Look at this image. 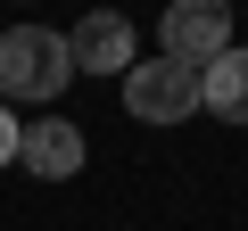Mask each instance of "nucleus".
I'll return each mask as SVG.
<instances>
[{"instance_id":"5","label":"nucleus","mask_w":248,"mask_h":231,"mask_svg":"<svg viewBox=\"0 0 248 231\" xmlns=\"http://www.w3.org/2000/svg\"><path fill=\"white\" fill-rule=\"evenodd\" d=\"M17 165L42 173V182H75L83 173V132L66 124V116H33V124L17 132Z\"/></svg>"},{"instance_id":"1","label":"nucleus","mask_w":248,"mask_h":231,"mask_svg":"<svg viewBox=\"0 0 248 231\" xmlns=\"http://www.w3.org/2000/svg\"><path fill=\"white\" fill-rule=\"evenodd\" d=\"M66 83H75L66 33H50V25H17V33H0V107H9V99H58Z\"/></svg>"},{"instance_id":"2","label":"nucleus","mask_w":248,"mask_h":231,"mask_svg":"<svg viewBox=\"0 0 248 231\" xmlns=\"http://www.w3.org/2000/svg\"><path fill=\"white\" fill-rule=\"evenodd\" d=\"M124 107H133L141 124H182V116H199V66L133 58V74H124Z\"/></svg>"},{"instance_id":"7","label":"nucleus","mask_w":248,"mask_h":231,"mask_svg":"<svg viewBox=\"0 0 248 231\" xmlns=\"http://www.w3.org/2000/svg\"><path fill=\"white\" fill-rule=\"evenodd\" d=\"M17 132H25V124H17V107H0V165H17Z\"/></svg>"},{"instance_id":"6","label":"nucleus","mask_w":248,"mask_h":231,"mask_svg":"<svg viewBox=\"0 0 248 231\" xmlns=\"http://www.w3.org/2000/svg\"><path fill=\"white\" fill-rule=\"evenodd\" d=\"M199 107L223 116V124H248V50H240V42L199 66Z\"/></svg>"},{"instance_id":"3","label":"nucleus","mask_w":248,"mask_h":231,"mask_svg":"<svg viewBox=\"0 0 248 231\" xmlns=\"http://www.w3.org/2000/svg\"><path fill=\"white\" fill-rule=\"evenodd\" d=\"M157 33H166L157 58H174V66H207V58L232 50V0H174Z\"/></svg>"},{"instance_id":"4","label":"nucleus","mask_w":248,"mask_h":231,"mask_svg":"<svg viewBox=\"0 0 248 231\" xmlns=\"http://www.w3.org/2000/svg\"><path fill=\"white\" fill-rule=\"evenodd\" d=\"M66 58L75 74H133V17L91 9L83 25H66Z\"/></svg>"}]
</instances>
